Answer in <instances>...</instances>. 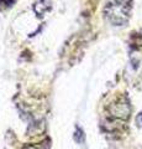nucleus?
I'll use <instances>...</instances> for the list:
<instances>
[{"label":"nucleus","instance_id":"f257e3e1","mask_svg":"<svg viewBox=\"0 0 142 149\" xmlns=\"http://www.w3.org/2000/svg\"><path fill=\"white\" fill-rule=\"evenodd\" d=\"M105 16L115 26H123L130 19V0H113L105 6Z\"/></svg>","mask_w":142,"mask_h":149},{"label":"nucleus","instance_id":"f03ea898","mask_svg":"<svg viewBox=\"0 0 142 149\" xmlns=\"http://www.w3.org/2000/svg\"><path fill=\"white\" fill-rule=\"evenodd\" d=\"M130 103L126 98H120L116 103L110 106V113L119 119H127L130 117Z\"/></svg>","mask_w":142,"mask_h":149},{"label":"nucleus","instance_id":"7ed1b4c3","mask_svg":"<svg viewBox=\"0 0 142 149\" xmlns=\"http://www.w3.org/2000/svg\"><path fill=\"white\" fill-rule=\"evenodd\" d=\"M47 3H51V0H46L45 4H40V1H37V3L35 4V6H34V8H35V11L37 13V15L42 16V15H43V13L49 8V5H47Z\"/></svg>","mask_w":142,"mask_h":149},{"label":"nucleus","instance_id":"20e7f679","mask_svg":"<svg viewBox=\"0 0 142 149\" xmlns=\"http://www.w3.org/2000/svg\"><path fill=\"white\" fill-rule=\"evenodd\" d=\"M12 3H14V0H0V10L10 6Z\"/></svg>","mask_w":142,"mask_h":149},{"label":"nucleus","instance_id":"39448f33","mask_svg":"<svg viewBox=\"0 0 142 149\" xmlns=\"http://www.w3.org/2000/svg\"><path fill=\"white\" fill-rule=\"evenodd\" d=\"M136 124H137V127L142 128V112L137 114V117H136Z\"/></svg>","mask_w":142,"mask_h":149},{"label":"nucleus","instance_id":"423d86ee","mask_svg":"<svg viewBox=\"0 0 142 149\" xmlns=\"http://www.w3.org/2000/svg\"><path fill=\"white\" fill-rule=\"evenodd\" d=\"M141 37H142V32H141Z\"/></svg>","mask_w":142,"mask_h":149}]
</instances>
